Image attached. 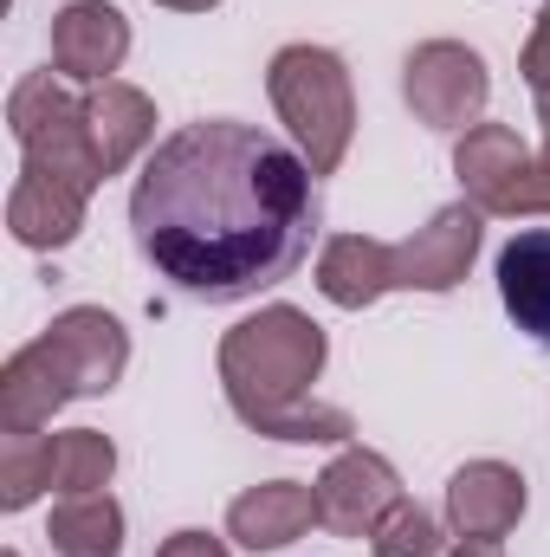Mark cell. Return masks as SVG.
Listing matches in <instances>:
<instances>
[{
	"instance_id": "obj_7",
	"label": "cell",
	"mask_w": 550,
	"mask_h": 557,
	"mask_svg": "<svg viewBox=\"0 0 550 557\" xmlns=\"http://www.w3.org/2000/svg\"><path fill=\"white\" fill-rule=\"evenodd\" d=\"M479 240H486V214L473 201H453L414 240L389 247V285L396 292H453L460 278L473 273Z\"/></svg>"
},
{
	"instance_id": "obj_24",
	"label": "cell",
	"mask_w": 550,
	"mask_h": 557,
	"mask_svg": "<svg viewBox=\"0 0 550 557\" xmlns=\"http://www.w3.org/2000/svg\"><path fill=\"white\" fill-rule=\"evenodd\" d=\"M155 557H227L221 539H208V532H175V539H162Z\"/></svg>"
},
{
	"instance_id": "obj_14",
	"label": "cell",
	"mask_w": 550,
	"mask_h": 557,
	"mask_svg": "<svg viewBox=\"0 0 550 557\" xmlns=\"http://www.w3.org/2000/svg\"><path fill=\"white\" fill-rule=\"evenodd\" d=\"M499 298L512 324L550 350V227H525L499 253Z\"/></svg>"
},
{
	"instance_id": "obj_17",
	"label": "cell",
	"mask_w": 550,
	"mask_h": 557,
	"mask_svg": "<svg viewBox=\"0 0 550 557\" xmlns=\"http://www.w3.org/2000/svg\"><path fill=\"white\" fill-rule=\"evenodd\" d=\"M317 292H324L330 305H343V311L376 305L383 292H396V285H389V247L370 240V234H337V240L317 253Z\"/></svg>"
},
{
	"instance_id": "obj_26",
	"label": "cell",
	"mask_w": 550,
	"mask_h": 557,
	"mask_svg": "<svg viewBox=\"0 0 550 557\" xmlns=\"http://www.w3.org/2000/svg\"><path fill=\"white\" fill-rule=\"evenodd\" d=\"M155 7H175V13H208V7H221V0H155Z\"/></svg>"
},
{
	"instance_id": "obj_21",
	"label": "cell",
	"mask_w": 550,
	"mask_h": 557,
	"mask_svg": "<svg viewBox=\"0 0 550 557\" xmlns=\"http://www.w3.org/2000/svg\"><path fill=\"white\" fill-rule=\"evenodd\" d=\"M370 552L376 557H440V525L421 512V506H389V519L370 532Z\"/></svg>"
},
{
	"instance_id": "obj_20",
	"label": "cell",
	"mask_w": 550,
	"mask_h": 557,
	"mask_svg": "<svg viewBox=\"0 0 550 557\" xmlns=\"http://www.w3.org/2000/svg\"><path fill=\"white\" fill-rule=\"evenodd\" d=\"M52 486V441L46 434H7L0 441V506L26 512Z\"/></svg>"
},
{
	"instance_id": "obj_1",
	"label": "cell",
	"mask_w": 550,
	"mask_h": 557,
	"mask_svg": "<svg viewBox=\"0 0 550 557\" xmlns=\"http://www.w3.org/2000/svg\"><path fill=\"white\" fill-rule=\"evenodd\" d=\"M317 227V169L234 117L162 137L130 188L137 253L201 305H240L291 278L311 260Z\"/></svg>"
},
{
	"instance_id": "obj_4",
	"label": "cell",
	"mask_w": 550,
	"mask_h": 557,
	"mask_svg": "<svg viewBox=\"0 0 550 557\" xmlns=\"http://www.w3.org/2000/svg\"><path fill=\"white\" fill-rule=\"evenodd\" d=\"M7 124L20 143V169H46V175H65V182H111L104 162H98V143L85 124V98H72L52 72H33L13 85L7 98Z\"/></svg>"
},
{
	"instance_id": "obj_19",
	"label": "cell",
	"mask_w": 550,
	"mask_h": 557,
	"mask_svg": "<svg viewBox=\"0 0 550 557\" xmlns=\"http://www.w3.org/2000/svg\"><path fill=\"white\" fill-rule=\"evenodd\" d=\"M111 473H117L111 434H98V428L52 434V486H59V493H104Z\"/></svg>"
},
{
	"instance_id": "obj_18",
	"label": "cell",
	"mask_w": 550,
	"mask_h": 557,
	"mask_svg": "<svg viewBox=\"0 0 550 557\" xmlns=\"http://www.w3.org/2000/svg\"><path fill=\"white\" fill-rule=\"evenodd\" d=\"M46 539L59 557H124V506L111 493H65Z\"/></svg>"
},
{
	"instance_id": "obj_5",
	"label": "cell",
	"mask_w": 550,
	"mask_h": 557,
	"mask_svg": "<svg viewBox=\"0 0 550 557\" xmlns=\"http://www.w3.org/2000/svg\"><path fill=\"white\" fill-rule=\"evenodd\" d=\"M402 98H409V111L427 131H473L486 98H492L486 59L473 46H460V39H427L402 65Z\"/></svg>"
},
{
	"instance_id": "obj_16",
	"label": "cell",
	"mask_w": 550,
	"mask_h": 557,
	"mask_svg": "<svg viewBox=\"0 0 550 557\" xmlns=\"http://www.w3.org/2000/svg\"><path fill=\"white\" fill-rule=\"evenodd\" d=\"M85 124H91V143H98V162H104V175H117V169H130V156H137L142 143L155 137V104L142 98L137 85H91L85 91Z\"/></svg>"
},
{
	"instance_id": "obj_23",
	"label": "cell",
	"mask_w": 550,
	"mask_h": 557,
	"mask_svg": "<svg viewBox=\"0 0 550 557\" xmlns=\"http://www.w3.org/2000/svg\"><path fill=\"white\" fill-rule=\"evenodd\" d=\"M512 214H550V149L532 156V169H525V182L512 195Z\"/></svg>"
},
{
	"instance_id": "obj_22",
	"label": "cell",
	"mask_w": 550,
	"mask_h": 557,
	"mask_svg": "<svg viewBox=\"0 0 550 557\" xmlns=\"http://www.w3.org/2000/svg\"><path fill=\"white\" fill-rule=\"evenodd\" d=\"M518 72H525V85H532V91H550V7L538 13L532 39H525V52H518Z\"/></svg>"
},
{
	"instance_id": "obj_6",
	"label": "cell",
	"mask_w": 550,
	"mask_h": 557,
	"mask_svg": "<svg viewBox=\"0 0 550 557\" xmlns=\"http://www.w3.org/2000/svg\"><path fill=\"white\" fill-rule=\"evenodd\" d=\"M39 350L52 357L59 383L78 396H111L130 370V331L104 311V305H72L52 318V331L39 337Z\"/></svg>"
},
{
	"instance_id": "obj_2",
	"label": "cell",
	"mask_w": 550,
	"mask_h": 557,
	"mask_svg": "<svg viewBox=\"0 0 550 557\" xmlns=\"http://www.w3.org/2000/svg\"><path fill=\"white\" fill-rule=\"evenodd\" d=\"M324 357L330 344L298 305H266L260 318L234 324L221 337V383L234 416L273 441H350L357 421L330 403H311Z\"/></svg>"
},
{
	"instance_id": "obj_9",
	"label": "cell",
	"mask_w": 550,
	"mask_h": 557,
	"mask_svg": "<svg viewBox=\"0 0 550 557\" xmlns=\"http://www.w3.org/2000/svg\"><path fill=\"white\" fill-rule=\"evenodd\" d=\"M130 52V20L111 0H72L52 13V65L72 85H111Z\"/></svg>"
},
{
	"instance_id": "obj_12",
	"label": "cell",
	"mask_w": 550,
	"mask_h": 557,
	"mask_svg": "<svg viewBox=\"0 0 550 557\" xmlns=\"http://www.w3.org/2000/svg\"><path fill=\"white\" fill-rule=\"evenodd\" d=\"M525 519V473L505 460H473L447 480V525L460 539H505Z\"/></svg>"
},
{
	"instance_id": "obj_25",
	"label": "cell",
	"mask_w": 550,
	"mask_h": 557,
	"mask_svg": "<svg viewBox=\"0 0 550 557\" xmlns=\"http://www.w3.org/2000/svg\"><path fill=\"white\" fill-rule=\"evenodd\" d=\"M453 557H505V552H499L492 539H460V545H453Z\"/></svg>"
},
{
	"instance_id": "obj_8",
	"label": "cell",
	"mask_w": 550,
	"mask_h": 557,
	"mask_svg": "<svg viewBox=\"0 0 550 557\" xmlns=\"http://www.w3.org/2000/svg\"><path fill=\"white\" fill-rule=\"evenodd\" d=\"M389 506H402V480L370 447H343L317 473V525L337 532V539H370L389 519Z\"/></svg>"
},
{
	"instance_id": "obj_3",
	"label": "cell",
	"mask_w": 550,
	"mask_h": 557,
	"mask_svg": "<svg viewBox=\"0 0 550 557\" xmlns=\"http://www.w3.org/2000/svg\"><path fill=\"white\" fill-rule=\"evenodd\" d=\"M266 91H273V111L285 117V131L298 137V156L317 175H330L350 156V137H357L350 65L324 46H285V52H273Z\"/></svg>"
},
{
	"instance_id": "obj_15",
	"label": "cell",
	"mask_w": 550,
	"mask_h": 557,
	"mask_svg": "<svg viewBox=\"0 0 550 557\" xmlns=\"http://www.w3.org/2000/svg\"><path fill=\"white\" fill-rule=\"evenodd\" d=\"M65 403H72V389L59 383V370L39 350V337L7 357V370H0V434H39Z\"/></svg>"
},
{
	"instance_id": "obj_10",
	"label": "cell",
	"mask_w": 550,
	"mask_h": 557,
	"mask_svg": "<svg viewBox=\"0 0 550 557\" xmlns=\"http://www.w3.org/2000/svg\"><path fill=\"white\" fill-rule=\"evenodd\" d=\"M85 208H91V188L85 182H65V175H46V169H20L13 195H7V227L20 247H72L78 227H85Z\"/></svg>"
},
{
	"instance_id": "obj_11",
	"label": "cell",
	"mask_w": 550,
	"mask_h": 557,
	"mask_svg": "<svg viewBox=\"0 0 550 557\" xmlns=\"http://www.w3.org/2000/svg\"><path fill=\"white\" fill-rule=\"evenodd\" d=\"M525 169H532V149L512 124H473L453 143V175H460V188L479 214H512V195H518Z\"/></svg>"
},
{
	"instance_id": "obj_13",
	"label": "cell",
	"mask_w": 550,
	"mask_h": 557,
	"mask_svg": "<svg viewBox=\"0 0 550 557\" xmlns=\"http://www.w3.org/2000/svg\"><path fill=\"white\" fill-rule=\"evenodd\" d=\"M317 525V486L304 480H266L227 506V539L247 552H285Z\"/></svg>"
},
{
	"instance_id": "obj_27",
	"label": "cell",
	"mask_w": 550,
	"mask_h": 557,
	"mask_svg": "<svg viewBox=\"0 0 550 557\" xmlns=\"http://www.w3.org/2000/svg\"><path fill=\"white\" fill-rule=\"evenodd\" d=\"M538 98V124H545V137H550V91H532Z\"/></svg>"
},
{
	"instance_id": "obj_28",
	"label": "cell",
	"mask_w": 550,
	"mask_h": 557,
	"mask_svg": "<svg viewBox=\"0 0 550 557\" xmlns=\"http://www.w3.org/2000/svg\"><path fill=\"white\" fill-rule=\"evenodd\" d=\"M7 557H20V552H7Z\"/></svg>"
}]
</instances>
